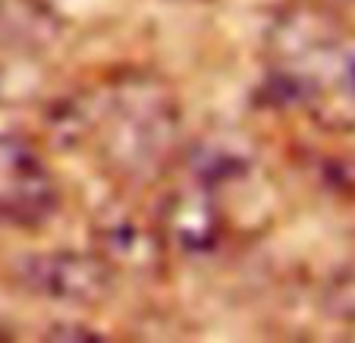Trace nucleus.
Instances as JSON below:
<instances>
[{
	"instance_id": "obj_2",
	"label": "nucleus",
	"mask_w": 355,
	"mask_h": 343,
	"mask_svg": "<svg viewBox=\"0 0 355 343\" xmlns=\"http://www.w3.org/2000/svg\"><path fill=\"white\" fill-rule=\"evenodd\" d=\"M264 82L324 133H355V26L330 0H286L264 28Z\"/></svg>"
},
{
	"instance_id": "obj_3",
	"label": "nucleus",
	"mask_w": 355,
	"mask_h": 343,
	"mask_svg": "<svg viewBox=\"0 0 355 343\" xmlns=\"http://www.w3.org/2000/svg\"><path fill=\"white\" fill-rule=\"evenodd\" d=\"M60 211V183L32 139L0 133V224L41 230Z\"/></svg>"
},
{
	"instance_id": "obj_7",
	"label": "nucleus",
	"mask_w": 355,
	"mask_h": 343,
	"mask_svg": "<svg viewBox=\"0 0 355 343\" xmlns=\"http://www.w3.org/2000/svg\"><path fill=\"white\" fill-rule=\"evenodd\" d=\"M176 3H208V0H176Z\"/></svg>"
},
{
	"instance_id": "obj_1",
	"label": "nucleus",
	"mask_w": 355,
	"mask_h": 343,
	"mask_svg": "<svg viewBox=\"0 0 355 343\" xmlns=\"http://www.w3.org/2000/svg\"><path fill=\"white\" fill-rule=\"evenodd\" d=\"M51 133L94 155L101 170L126 189L167 180L182 164V104L155 69H120L98 88L67 101Z\"/></svg>"
},
{
	"instance_id": "obj_5",
	"label": "nucleus",
	"mask_w": 355,
	"mask_h": 343,
	"mask_svg": "<svg viewBox=\"0 0 355 343\" xmlns=\"http://www.w3.org/2000/svg\"><path fill=\"white\" fill-rule=\"evenodd\" d=\"M167 249H180L186 256H205L217 249L227 233L220 189L205 176L186 170V180L164 195L155 215Z\"/></svg>"
},
{
	"instance_id": "obj_6",
	"label": "nucleus",
	"mask_w": 355,
	"mask_h": 343,
	"mask_svg": "<svg viewBox=\"0 0 355 343\" xmlns=\"http://www.w3.org/2000/svg\"><path fill=\"white\" fill-rule=\"evenodd\" d=\"M98 256L120 274H155L164 265L167 242L161 236L155 215H141L132 205H110L94 221V246Z\"/></svg>"
},
{
	"instance_id": "obj_4",
	"label": "nucleus",
	"mask_w": 355,
	"mask_h": 343,
	"mask_svg": "<svg viewBox=\"0 0 355 343\" xmlns=\"http://www.w3.org/2000/svg\"><path fill=\"white\" fill-rule=\"evenodd\" d=\"M16 281L35 299L57 306H101L114 293L116 271L94 249H51L32 252L16 265Z\"/></svg>"
}]
</instances>
